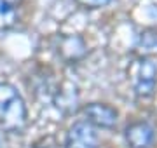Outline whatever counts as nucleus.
<instances>
[{
  "label": "nucleus",
  "mask_w": 157,
  "mask_h": 148,
  "mask_svg": "<svg viewBox=\"0 0 157 148\" xmlns=\"http://www.w3.org/2000/svg\"><path fill=\"white\" fill-rule=\"evenodd\" d=\"M129 73H131L136 96L150 98L154 94L157 84V66L152 59H148V57L136 59L133 68L129 70Z\"/></svg>",
  "instance_id": "obj_2"
},
{
  "label": "nucleus",
  "mask_w": 157,
  "mask_h": 148,
  "mask_svg": "<svg viewBox=\"0 0 157 148\" xmlns=\"http://www.w3.org/2000/svg\"><path fill=\"white\" fill-rule=\"evenodd\" d=\"M17 23V7L7 0H0V31L12 28Z\"/></svg>",
  "instance_id": "obj_6"
},
{
  "label": "nucleus",
  "mask_w": 157,
  "mask_h": 148,
  "mask_svg": "<svg viewBox=\"0 0 157 148\" xmlns=\"http://www.w3.org/2000/svg\"><path fill=\"white\" fill-rule=\"evenodd\" d=\"M75 2L84 9H101V7H107L108 4H112L113 0H75Z\"/></svg>",
  "instance_id": "obj_7"
},
{
  "label": "nucleus",
  "mask_w": 157,
  "mask_h": 148,
  "mask_svg": "<svg viewBox=\"0 0 157 148\" xmlns=\"http://www.w3.org/2000/svg\"><path fill=\"white\" fill-rule=\"evenodd\" d=\"M126 141L129 148H150L155 143V129L143 120L133 122L126 127Z\"/></svg>",
  "instance_id": "obj_5"
},
{
  "label": "nucleus",
  "mask_w": 157,
  "mask_h": 148,
  "mask_svg": "<svg viewBox=\"0 0 157 148\" xmlns=\"http://www.w3.org/2000/svg\"><path fill=\"white\" fill-rule=\"evenodd\" d=\"M28 124V110L23 96L12 84L0 82V127L19 134Z\"/></svg>",
  "instance_id": "obj_1"
},
{
  "label": "nucleus",
  "mask_w": 157,
  "mask_h": 148,
  "mask_svg": "<svg viewBox=\"0 0 157 148\" xmlns=\"http://www.w3.org/2000/svg\"><path fill=\"white\" fill-rule=\"evenodd\" d=\"M82 115H84V122L93 125L94 129L96 127L110 129L117 124L119 112L108 105H103V103H91L82 108Z\"/></svg>",
  "instance_id": "obj_4"
},
{
  "label": "nucleus",
  "mask_w": 157,
  "mask_h": 148,
  "mask_svg": "<svg viewBox=\"0 0 157 148\" xmlns=\"http://www.w3.org/2000/svg\"><path fill=\"white\" fill-rule=\"evenodd\" d=\"M0 148H2V143H0Z\"/></svg>",
  "instance_id": "obj_8"
},
{
  "label": "nucleus",
  "mask_w": 157,
  "mask_h": 148,
  "mask_svg": "<svg viewBox=\"0 0 157 148\" xmlns=\"http://www.w3.org/2000/svg\"><path fill=\"white\" fill-rule=\"evenodd\" d=\"M100 138L93 125L84 120H78L68 129L65 148H98Z\"/></svg>",
  "instance_id": "obj_3"
}]
</instances>
